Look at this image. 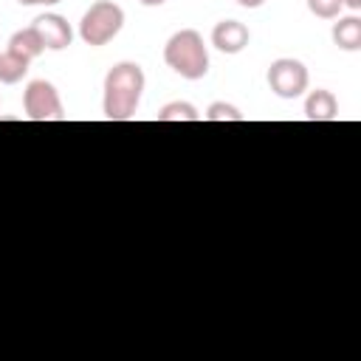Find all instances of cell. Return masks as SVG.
I'll list each match as a JSON object with an SVG mask.
<instances>
[{
  "label": "cell",
  "mask_w": 361,
  "mask_h": 361,
  "mask_svg": "<svg viewBox=\"0 0 361 361\" xmlns=\"http://www.w3.org/2000/svg\"><path fill=\"white\" fill-rule=\"evenodd\" d=\"M147 76L138 62H116L104 76V118L130 121L141 104Z\"/></svg>",
  "instance_id": "6da1fadb"
},
{
  "label": "cell",
  "mask_w": 361,
  "mask_h": 361,
  "mask_svg": "<svg viewBox=\"0 0 361 361\" xmlns=\"http://www.w3.org/2000/svg\"><path fill=\"white\" fill-rule=\"evenodd\" d=\"M164 62L180 79H189V82L203 79L209 73V48L203 42L200 31H195V28L175 31L164 45Z\"/></svg>",
  "instance_id": "7a4b0ae2"
},
{
  "label": "cell",
  "mask_w": 361,
  "mask_h": 361,
  "mask_svg": "<svg viewBox=\"0 0 361 361\" xmlns=\"http://www.w3.org/2000/svg\"><path fill=\"white\" fill-rule=\"evenodd\" d=\"M124 28V8L113 0H96L79 20V37L85 45L99 48L118 37Z\"/></svg>",
  "instance_id": "3957f363"
},
{
  "label": "cell",
  "mask_w": 361,
  "mask_h": 361,
  "mask_svg": "<svg viewBox=\"0 0 361 361\" xmlns=\"http://www.w3.org/2000/svg\"><path fill=\"white\" fill-rule=\"evenodd\" d=\"M268 87L279 96V99H299L307 85H310V73L305 68V62L293 59V56H279L268 65Z\"/></svg>",
  "instance_id": "277c9868"
},
{
  "label": "cell",
  "mask_w": 361,
  "mask_h": 361,
  "mask_svg": "<svg viewBox=\"0 0 361 361\" xmlns=\"http://www.w3.org/2000/svg\"><path fill=\"white\" fill-rule=\"evenodd\" d=\"M23 110L31 121H59L65 118L59 90L45 79H31L23 90Z\"/></svg>",
  "instance_id": "5b68a950"
},
{
  "label": "cell",
  "mask_w": 361,
  "mask_h": 361,
  "mask_svg": "<svg viewBox=\"0 0 361 361\" xmlns=\"http://www.w3.org/2000/svg\"><path fill=\"white\" fill-rule=\"evenodd\" d=\"M31 28L39 34L45 51H65V48L73 42V28H71V23H68L62 14L45 11V14H39V17L31 23Z\"/></svg>",
  "instance_id": "8992f818"
},
{
  "label": "cell",
  "mask_w": 361,
  "mask_h": 361,
  "mask_svg": "<svg viewBox=\"0 0 361 361\" xmlns=\"http://www.w3.org/2000/svg\"><path fill=\"white\" fill-rule=\"evenodd\" d=\"M248 39H251V34L240 20H220L212 28V45L220 54H240L248 48Z\"/></svg>",
  "instance_id": "52a82bcc"
},
{
  "label": "cell",
  "mask_w": 361,
  "mask_h": 361,
  "mask_svg": "<svg viewBox=\"0 0 361 361\" xmlns=\"http://www.w3.org/2000/svg\"><path fill=\"white\" fill-rule=\"evenodd\" d=\"M305 118L316 121V124L338 118V99L333 96V90H327V87L310 90L307 99H305Z\"/></svg>",
  "instance_id": "ba28073f"
},
{
  "label": "cell",
  "mask_w": 361,
  "mask_h": 361,
  "mask_svg": "<svg viewBox=\"0 0 361 361\" xmlns=\"http://www.w3.org/2000/svg\"><path fill=\"white\" fill-rule=\"evenodd\" d=\"M333 42L341 48V51H361V20L355 14H347V17H338V23H333V31H330Z\"/></svg>",
  "instance_id": "9c48e42d"
},
{
  "label": "cell",
  "mask_w": 361,
  "mask_h": 361,
  "mask_svg": "<svg viewBox=\"0 0 361 361\" xmlns=\"http://www.w3.org/2000/svg\"><path fill=\"white\" fill-rule=\"evenodd\" d=\"M8 51L31 62V59H37V56L45 51V45H42L39 34L28 25V28H20V31H14V34H11V39H8Z\"/></svg>",
  "instance_id": "30bf717a"
},
{
  "label": "cell",
  "mask_w": 361,
  "mask_h": 361,
  "mask_svg": "<svg viewBox=\"0 0 361 361\" xmlns=\"http://www.w3.org/2000/svg\"><path fill=\"white\" fill-rule=\"evenodd\" d=\"M28 65H31L28 59H23L11 51L0 54V85H17L28 73Z\"/></svg>",
  "instance_id": "8fae6325"
},
{
  "label": "cell",
  "mask_w": 361,
  "mask_h": 361,
  "mask_svg": "<svg viewBox=\"0 0 361 361\" xmlns=\"http://www.w3.org/2000/svg\"><path fill=\"white\" fill-rule=\"evenodd\" d=\"M158 121H164V124H169V121H200V113H197L195 104L178 99V102H169L158 110Z\"/></svg>",
  "instance_id": "7c38bea8"
},
{
  "label": "cell",
  "mask_w": 361,
  "mask_h": 361,
  "mask_svg": "<svg viewBox=\"0 0 361 361\" xmlns=\"http://www.w3.org/2000/svg\"><path fill=\"white\" fill-rule=\"evenodd\" d=\"M243 118L245 116L228 102H212L206 110V121H243Z\"/></svg>",
  "instance_id": "4fadbf2b"
},
{
  "label": "cell",
  "mask_w": 361,
  "mask_h": 361,
  "mask_svg": "<svg viewBox=\"0 0 361 361\" xmlns=\"http://www.w3.org/2000/svg\"><path fill=\"white\" fill-rule=\"evenodd\" d=\"M307 8H310V14H316L322 20H336L341 14L344 3L341 0H307Z\"/></svg>",
  "instance_id": "5bb4252c"
},
{
  "label": "cell",
  "mask_w": 361,
  "mask_h": 361,
  "mask_svg": "<svg viewBox=\"0 0 361 361\" xmlns=\"http://www.w3.org/2000/svg\"><path fill=\"white\" fill-rule=\"evenodd\" d=\"M20 6H56V3H62V0H17Z\"/></svg>",
  "instance_id": "9a60e30c"
},
{
  "label": "cell",
  "mask_w": 361,
  "mask_h": 361,
  "mask_svg": "<svg viewBox=\"0 0 361 361\" xmlns=\"http://www.w3.org/2000/svg\"><path fill=\"white\" fill-rule=\"evenodd\" d=\"M237 6H243V8H259V6H265V0H234Z\"/></svg>",
  "instance_id": "2e32d148"
},
{
  "label": "cell",
  "mask_w": 361,
  "mask_h": 361,
  "mask_svg": "<svg viewBox=\"0 0 361 361\" xmlns=\"http://www.w3.org/2000/svg\"><path fill=\"white\" fill-rule=\"evenodd\" d=\"M341 3H344L347 8H353V11H358V8H361V0H341Z\"/></svg>",
  "instance_id": "e0dca14e"
},
{
  "label": "cell",
  "mask_w": 361,
  "mask_h": 361,
  "mask_svg": "<svg viewBox=\"0 0 361 361\" xmlns=\"http://www.w3.org/2000/svg\"><path fill=\"white\" fill-rule=\"evenodd\" d=\"M141 6H149V8H155V6H164L166 0H138Z\"/></svg>",
  "instance_id": "ac0fdd59"
}]
</instances>
